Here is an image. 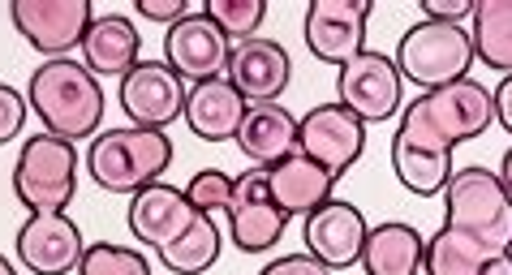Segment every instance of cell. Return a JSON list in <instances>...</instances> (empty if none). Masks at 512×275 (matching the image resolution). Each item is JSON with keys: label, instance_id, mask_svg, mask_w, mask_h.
<instances>
[{"label": "cell", "instance_id": "cell-1", "mask_svg": "<svg viewBox=\"0 0 512 275\" xmlns=\"http://www.w3.org/2000/svg\"><path fill=\"white\" fill-rule=\"evenodd\" d=\"M495 121V99L482 82L461 78L439 91H422L418 99H409V108L401 112L396 125V147H414L426 155H452V147L474 142L491 129Z\"/></svg>", "mask_w": 512, "mask_h": 275}, {"label": "cell", "instance_id": "cell-2", "mask_svg": "<svg viewBox=\"0 0 512 275\" xmlns=\"http://www.w3.org/2000/svg\"><path fill=\"white\" fill-rule=\"evenodd\" d=\"M26 104L48 125V134L82 142L99 134V121H104V86H99V78L87 65L56 56V61H44L31 74Z\"/></svg>", "mask_w": 512, "mask_h": 275}, {"label": "cell", "instance_id": "cell-3", "mask_svg": "<svg viewBox=\"0 0 512 275\" xmlns=\"http://www.w3.org/2000/svg\"><path fill=\"white\" fill-rule=\"evenodd\" d=\"M173 164V138L164 129H99L91 151H87V172L99 190L108 194H138L155 185Z\"/></svg>", "mask_w": 512, "mask_h": 275}, {"label": "cell", "instance_id": "cell-4", "mask_svg": "<svg viewBox=\"0 0 512 275\" xmlns=\"http://www.w3.org/2000/svg\"><path fill=\"white\" fill-rule=\"evenodd\" d=\"M13 194L26 211H65L78 194V151L69 138L31 134L13 159Z\"/></svg>", "mask_w": 512, "mask_h": 275}, {"label": "cell", "instance_id": "cell-5", "mask_svg": "<svg viewBox=\"0 0 512 275\" xmlns=\"http://www.w3.org/2000/svg\"><path fill=\"white\" fill-rule=\"evenodd\" d=\"M392 61L401 69V78L426 86V91H439V86L469 78V69H474V39L452 22L422 18L401 35Z\"/></svg>", "mask_w": 512, "mask_h": 275}, {"label": "cell", "instance_id": "cell-6", "mask_svg": "<svg viewBox=\"0 0 512 275\" xmlns=\"http://www.w3.org/2000/svg\"><path fill=\"white\" fill-rule=\"evenodd\" d=\"M448 202V220L452 228H465L482 241L500 245V250H512V194L504 190L500 172L491 168H457L444 190Z\"/></svg>", "mask_w": 512, "mask_h": 275}, {"label": "cell", "instance_id": "cell-7", "mask_svg": "<svg viewBox=\"0 0 512 275\" xmlns=\"http://www.w3.org/2000/svg\"><path fill=\"white\" fill-rule=\"evenodd\" d=\"M336 91H340V104H345L353 117H362L366 125L392 121L396 112H405L401 69H396L392 56L371 52V48H366L362 56H353L349 65H340Z\"/></svg>", "mask_w": 512, "mask_h": 275}, {"label": "cell", "instance_id": "cell-8", "mask_svg": "<svg viewBox=\"0 0 512 275\" xmlns=\"http://www.w3.org/2000/svg\"><path fill=\"white\" fill-rule=\"evenodd\" d=\"M9 18L35 52L56 61V56H69L87 43V31L95 26V9L91 0H13Z\"/></svg>", "mask_w": 512, "mask_h": 275}, {"label": "cell", "instance_id": "cell-9", "mask_svg": "<svg viewBox=\"0 0 512 275\" xmlns=\"http://www.w3.org/2000/svg\"><path fill=\"white\" fill-rule=\"evenodd\" d=\"M190 86L168 61H138L121 78V108L138 129H168L177 117H186Z\"/></svg>", "mask_w": 512, "mask_h": 275}, {"label": "cell", "instance_id": "cell-10", "mask_svg": "<svg viewBox=\"0 0 512 275\" xmlns=\"http://www.w3.org/2000/svg\"><path fill=\"white\" fill-rule=\"evenodd\" d=\"M297 151L323 164L340 181L366 151V121L353 117L345 104H319L297 125Z\"/></svg>", "mask_w": 512, "mask_h": 275}, {"label": "cell", "instance_id": "cell-11", "mask_svg": "<svg viewBox=\"0 0 512 275\" xmlns=\"http://www.w3.org/2000/svg\"><path fill=\"white\" fill-rule=\"evenodd\" d=\"M289 215L280 211L267 185V168H250L233 181V202H229V237L241 254H263L284 237Z\"/></svg>", "mask_w": 512, "mask_h": 275}, {"label": "cell", "instance_id": "cell-12", "mask_svg": "<svg viewBox=\"0 0 512 275\" xmlns=\"http://www.w3.org/2000/svg\"><path fill=\"white\" fill-rule=\"evenodd\" d=\"M366 22L371 0H315L306 9V48L323 65H349L366 52Z\"/></svg>", "mask_w": 512, "mask_h": 275}, {"label": "cell", "instance_id": "cell-13", "mask_svg": "<svg viewBox=\"0 0 512 275\" xmlns=\"http://www.w3.org/2000/svg\"><path fill=\"white\" fill-rule=\"evenodd\" d=\"M13 250H18V263L31 275H69V271H78L82 254H87V241H82L78 224L65 211H35L18 228Z\"/></svg>", "mask_w": 512, "mask_h": 275}, {"label": "cell", "instance_id": "cell-14", "mask_svg": "<svg viewBox=\"0 0 512 275\" xmlns=\"http://www.w3.org/2000/svg\"><path fill=\"white\" fill-rule=\"evenodd\" d=\"M229 56L233 43L220 31L207 13H190L177 26H168L164 39V61L190 82H207V78H224L229 74Z\"/></svg>", "mask_w": 512, "mask_h": 275}, {"label": "cell", "instance_id": "cell-15", "mask_svg": "<svg viewBox=\"0 0 512 275\" xmlns=\"http://www.w3.org/2000/svg\"><path fill=\"white\" fill-rule=\"evenodd\" d=\"M366 237H371V224L362 220V211L353 207V202H336V198L323 202L315 215H306V228H302L306 254H315L319 263L332 271L362 263Z\"/></svg>", "mask_w": 512, "mask_h": 275}, {"label": "cell", "instance_id": "cell-16", "mask_svg": "<svg viewBox=\"0 0 512 275\" xmlns=\"http://www.w3.org/2000/svg\"><path fill=\"white\" fill-rule=\"evenodd\" d=\"M293 78V61L276 39H246L229 56V82L246 95V104H276Z\"/></svg>", "mask_w": 512, "mask_h": 275}, {"label": "cell", "instance_id": "cell-17", "mask_svg": "<svg viewBox=\"0 0 512 275\" xmlns=\"http://www.w3.org/2000/svg\"><path fill=\"white\" fill-rule=\"evenodd\" d=\"M203 211L190 207L186 190H173V185L155 181L147 190H138L130 198V233L142 241V245H155V250H164V245H173L186 228L198 220Z\"/></svg>", "mask_w": 512, "mask_h": 275}, {"label": "cell", "instance_id": "cell-18", "mask_svg": "<svg viewBox=\"0 0 512 275\" xmlns=\"http://www.w3.org/2000/svg\"><path fill=\"white\" fill-rule=\"evenodd\" d=\"M246 95L237 91L224 78H207V82H194L190 95H186V125L194 129L203 142H229L237 138L241 121H246Z\"/></svg>", "mask_w": 512, "mask_h": 275}, {"label": "cell", "instance_id": "cell-19", "mask_svg": "<svg viewBox=\"0 0 512 275\" xmlns=\"http://www.w3.org/2000/svg\"><path fill=\"white\" fill-rule=\"evenodd\" d=\"M267 185H272V198L280 202L284 215H315L323 202H332L336 177L310 155L293 151L289 159L267 168Z\"/></svg>", "mask_w": 512, "mask_h": 275}, {"label": "cell", "instance_id": "cell-20", "mask_svg": "<svg viewBox=\"0 0 512 275\" xmlns=\"http://www.w3.org/2000/svg\"><path fill=\"white\" fill-rule=\"evenodd\" d=\"M297 121L289 108L280 104H250L246 121L237 129V147L246 151L259 168H272L280 159H289L297 151Z\"/></svg>", "mask_w": 512, "mask_h": 275}, {"label": "cell", "instance_id": "cell-21", "mask_svg": "<svg viewBox=\"0 0 512 275\" xmlns=\"http://www.w3.org/2000/svg\"><path fill=\"white\" fill-rule=\"evenodd\" d=\"M138 52H142L138 26L125 18V13H104V18H95V26L87 31V43H82V56H87V61L82 65H87L95 78H108V74L125 78L138 65Z\"/></svg>", "mask_w": 512, "mask_h": 275}, {"label": "cell", "instance_id": "cell-22", "mask_svg": "<svg viewBox=\"0 0 512 275\" xmlns=\"http://www.w3.org/2000/svg\"><path fill=\"white\" fill-rule=\"evenodd\" d=\"M362 267L366 275H418L426 267V241L414 224H375L362 250Z\"/></svg>", "mask_w": 512, "mask_h": 275}, {"label": "cell", "instance_id": "cell-23", "mask_svg": "<svg viewBox=\"0 0 512 275\" xmlns=\"http://www.w3.org/2000/svg\"><path fill=\"white\" fill-rule=\"evenodd\" d=\"M504 254H512V250H500V245L465 233V228L444 224L431 241H426V267L422 271L426 275H482Z\"/></svg>", "mask_w": 512, "mask_h": 275}, {"label": "cell", "instance_id": "cell-24", "mask_svg": "<svg viewBox=\"0 0 512 275\" xmlns=\"http://www.w3.org/2000/svg\"><path fill=\"white\" fill-rule=\"evenodd\" d=\"M474 56L495 74H512V0H478L474 9Z\"/></svg>", "mask_w": 512, "mask_h": 275}, {"label": "cell", "instance_id": "cell-25", "mask_svg": "<svg viewBox=\"0 0 512 275\" xmlns=\"http://www.w3.org/2000/svg\"><path fill=\"white\" fill-rule=\"evenodd\" d=\"M155 254H160V263L173 275H203L216 267V258H220V228L211 215H198L173 245H164V250H155Z\"/></svg>", "mask_w": 512, "mask_h": 275}, {"label": "cell", "instance_id": "cell-26", "mask_svg": "<svg viewBox=\"0 0 512 275\" xmlns=\"http://www.w3.org/2000/svg\"><path fill=\"white\" fill-rule=\"evenodd\" d=\"M392 172L396 181L405 185L409 194L418 198H435L448 190L452 181V155H426V151H414V147H396L392 142Z\"/></svg>", "mask_w": 512, "mask_h": 275}, {"label": "cell", "instance_id": "cell-27", "mask_svg": "<svg viewBox=\"0 0 512 275\" xmlns=\"http://www.w3.org/2000/svg\"><path fill=\"white\" fill-rule=\"evenodd\" d=\"M203 13L220 26L224 35H229V43L237 48V43L254 39V31L263 26V18H267V0H207Z\"/></svg>", "mask_w": 512, "mask_h": 275}, {"label": "cell", "instance_id": "cell-28", "mask_svg": "<svg viewBox=\"0 0 512 275\" xmlns=\"http://www.w3.org/2000/svg\"><path fill=\"white\" fill-rule=\"evenodd\" d=\"M78 275H151V263H147V254L130 250V245L95 241V245H87V254H82Z\"/></svg>", "mask_w": 512, "mask_h": 275}, {"label": "cell", "instance_id": "cell-29", "mask_svg": "<svg viewBox=\"0 0 512 275\" xmlns=\"http://www.w3.org/2000/svg\"><path fill=\"white\" fill-rule=\"evenodd\" d=\"M186 198H190V207L194 211H229V202H233V177L229 172H220V168H198L190 185H186Z\"/></svg>", "mask_w": 512, "mask_h": 275}, {"label": "cell", "instance_id": "cell-30", "mask_svg": "<svg viewBox=\"0 0 512 275\" xmlns=\"http://www.w3.org/2000/svg\"><path fill=\"white\" fill-rule=\"evenodd\" d=\"M26 112H31V104H26V95L18 91V86L0 82V147H5V142H13V138L22 134Z\"/></svg>", "mask_w": 512, "mask_h": 275}, {"label": "cell", "instance_id": "cell-31", "mask_svg": "<svg viewBox=\"0 0 512 275\" xmlns=\"http://www.w3.org/2000/svg\"><path fill=\"white\" fill-rule=\"evenodd\" d=\"M134 5L142 18L160 26H177L181 18H190V0H134Z\"/></svg>", "mask_w": 512, "mask_h": 275}, {"label": "cell", "instance_id": "cell-32", "mask_svg": "<svg viewBox=\"0 0 512 275\" xmlns=\"http://www.w3.org/2000/svg\"><path fill=\"white\" fill-rule=\"evenodd\" d=\"M418 5L426 9V18H431V22H452V26H461L465 18H474L478 0H418Z\"/></svg>", "mask_w": 512, "mask_h": 275}, {"label": "cell", "instance_id": "cell-33", "mask_svg": "<svg viewBox=\"0 0 512 275\" xmlns=\"http://www.w3.org/2000/svg\"><path fill=\"white\" fill-rule=\"evenodd\" d=\"M259 275H336L332 267H323L315 254H284L272 267H263Z\"/></svg>", "mask_w": 512, "mask_h": 275}, {"label": "cell", "instance_id": "cell-34", "mask_svg": "<svg viewBox=\"0 0 512 275\" xmlns=\"http://www.w3.org/2000/svg\"><path fill=\"white\" fill-rule=\"evenodd\" d=\"M495 121H500L504 129H508V138H512V74L500 82V86H495Z\"/></svg>", "mask_w": 512, "mask_h": 275}, {"label": "cell", "instance_id": "cell-35", "mask_svg": "<svg viewBox=\"0 0 512 275\" xmlns=\"http://www.w3.org/2000/svg\"><path fill=\"white\" fill-rule=\"evenodd\" d=\"M482 275H512V254H504V258H495V263L482 271Z\"/></svg>", "mask_w": 512, "mask_h": 275}, {"label": "cell", "instance_id": "cell-36", "mask_svg": "<svg viewBox=\"0 0 512 275\" xmlns=\"http://www.w3.org/2000/svg\"><path fill=\"white\" fill-rule=\"evenodd\" d=\"M500 181H504V190L512 194V147L504 151V164H500Z\"/></svg>", "mask_w": 512, "mask_h": 275}, {"label": "cell", "instance_id": "cell-37", "mask_svg": "<svg viewBox=\"0 0 512 275\" xmlns=\"http://www.w3.org/2000/svg\"><path fill=\"white\" fill-rule=\"evenodd\" d=\"M0 275H18V267H13V263H9V258H5V254H0Z\"/></svg>", "mask_w": 512, "mask_h": 275}]
</instances>
